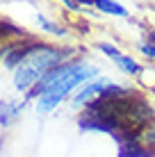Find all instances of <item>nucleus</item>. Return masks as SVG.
Segmentation results:
<instances>
[{
	"label": "nucleus",
	"mask_w": 155,
	"mask_h": 157,
	"mask_svg": "<svg viewBox=\"0 0 155 157\" xmlns=\"http://www.w3.org/2000/svg\"><path fill=\"white\" fill-rule=\"evenodd\" d=\"M96 75H100V68L96 64L76 57L71 62L52 68L25 98L34 100V109L39 114H50L64 100H71V96L80 86L84 82H89L91 78H96Z\"/></svg>",
	"instance_id": "nucleus-1"
},
{
	"label": "nucleus",
	"mask_w": 155,
	"mask_h": 157,
	"mask_svg": "<svg viewBox=\"0 0 155 157\" xmlns=\"http://www.w3.org/2000/svg\"><path fill=\"white\" fill-rule=\"evenodd\" d=\"M71 59H76V48H57L48 46V43H39L30 52V57L14 71V89L28 96L52 68L71 62Z\"/></svg>",
	"instance_id": "nucleus-2"
},
{
	"label": "nucleus",
	"mask_w": 155,
	"mask_h": 157,
	"mask_svg": "<svg viewBox=\"0 0 155 157\" xmlns=\"http://www.w3.org/2000/svg\"><path fill=\"white\" fill-rule=\"evenodd\" d=\"M112 84H114V80L107 78V75H96V78H91L89 82H84L76 94L71 96V109L80 112L82 107H87L89 102H94L96 98H100Z\"/></svg>",
	"instance_id": "nucleus-3"
},
{
	"label": "nucleus",
	"mask_w": 155,
	"mask_h": 157,
	"mask_svg": "<svg viewBox=\"0 0 155 157\" xmlns=\"http://www.w3.org/2000/svg\"><path fill=\"white\" fill-rule=\"evenodd\" d=\"M39 46V41H32V39H25V41H18V43H9L5 48V55H2V66L7 71H16L25 59L30 57V52Z\"/></svg>",
	"instance_id": "nucleus-4"
},
{
	"label": "nucleus",
	"mask_w": 155,
	"mask_h": 157,
	"mask_svg": "<svg viewBox=\"0 0 155 157\" xmlns=\"http://www.w3.org/2000/svg\"><path fill=\"white\" fill-rule=\"evenodd\" d=\"M119 157H155V150L141 144L139 139H130L119 144Z\"/></svg>",
	"instance_id": "nucleus-5"
},
{
	"label": "nucleus",
	"mask_w": 155,
	"mask_h": 157,
	"mask_svg": "<svg viewBox=\"0 0 155 157\" xmlns=\"http://www.w3.org/2000/svg\"><path fill=\"white\" fill-rule=\"evenodd\" d=\"M25 102H16V100H5L0 102V125L2 128H9L12 123L18 118V114L23 112Z\"/></svg>",
	"instance_id": "nucleus-6"
},
{
	"label": "nucleus",
	"mask_w": 155,
	"mask_h": 157,
	"mask_svg": "<svg viewBox=\"0 0 155 157\" xmlns=\"http://www.w3.org/2000/svg\"><path fill=\"white\" fill-rule=\"evenodd\" d=\"M114 66L119 68L123 75H128V78H139L141 71H144V66L137 62L135 57H130V55H119L114 59Z\"/></svg>",
	"instance_id": "nucleus-7"
},
{
	"label": "nucleus",
	"mask_w": 155,
	"mask_h": 157,
	"mask_svg": "<svg viewBox=\"0 0 155 157\" xmlns=\"http://www.w3.org/2000/svg\"><path fill=\"white\" fill-rule=\"evenodd\" d=\"M94 7L98 9L100 14L116 16V18H126V16H128V9H126L121 2H116V0H96Z\"/></svg>",
	"instance_id": "nucleus-8"
},
{
	"label": "nucleus",
	"mask_w": 155,
	"mask_h": 157,
	"mask_svg": "<svg viewBox=\"0 0 155 157\" xmlns=\"http://www.w3.org/2000/svg\"><path fill=\"white\" fill-rule=\"evenodd\" d=\"M37 23H39V28L44 32H48V34H55V36H64V34H66V30H64L62 25H57L55 21L46 18L44 14H37Z\"/></svg>",
	"instance_id": "nucleus-9"
},
{
	"label": "nucleus",
	"mask_w": 155,
	"mask_h": 157,
	"mask_svg": "<svg viewBox=\"0 0 155 157\" xmlns=\"http://www.w3.org/2000/svg\"><path fill=\"white\" fill-rule=\"evenodd\" d=\"M96 50H100L105 57H110L112 62H114V59L119 57V55H123V52H121L119 48L114 46V43H96Z\"/></svg>",
	"instance_id": "nucleus-10"
},
{
	"label": "nucleus",
	"mask_w": 155,
	"mask_h": 157,
	"mask_svg": "<svg viewBox=\"0 0 155 157\" xmlns=\"http://www.w3.org/2000/svg\"><path fill=\"white\" fill-rule=\"evenodd\" d=\"M139 141H141V144H146L148 148H153V150H155V121H153L148 128H144V132L139 134Z\"/></svg>",
	"instance_id": "nucleus-11"
},
{
	"label": "nucleus",
	"mask_w": 155,
	"mask_h": 157,
	"mask_svg": "<svg viewBox=\"0 0 155 157\" xmlns=\"http://www.w3.org/2000/svg\"><path fill=\"white\" fill-rule=\"evenodd\" d=\"M137 50H139L144 57H148V59H153V62H155V43H151V41L144 39V41L137 43Z\"/></svg>",
	"instance_id": "nucleus-12"
},
{
	"label": "nucleus",
	"mask_w": 155,
	"mask_h": 157,
	"mask_svg": "<svg viewBox=\"0 0 155 157\" xmlns=\"http://www.w3.org/2000/svg\"><path fill=\"white\" fill-rule=\"evenodd\" d=\"M62 2H64V5H66V7H68V9H71V12H80V5L76 2V0H62Z\"/></svg>",
	"instance_id": "nucleus-13"
},
{
	"label": "nucleus",
	"mask_w": 155,
	"mask_h": 157,
	"mask_svg": "<svg viewBox=\"0 0 155 157\" xmlns=\"http://www.w3.org/2000/svg\"><path fill=\"white\" fill-rule=\"evenodd\" d=\"M76 2L80 5V7H94V5H96V0H76Z\"/></svg>",
	"instance_id": "nucleus-14"
},
{
	"label": "nucleus",
	"mask_w": 155,
	"mask_h": 157,
	"mask_svg": "<svg viewBox=\"0 0 155 157\" xmlns=\"http://www.w3.org/2000/svg\"><path fill=\"white\" fill-rule=\"evenodd\" d=\"M146 41H151V43H155V28H151V30H146Z\"/></svg>",
	"instance_id": "nucleus-15"
}]
</instances>
